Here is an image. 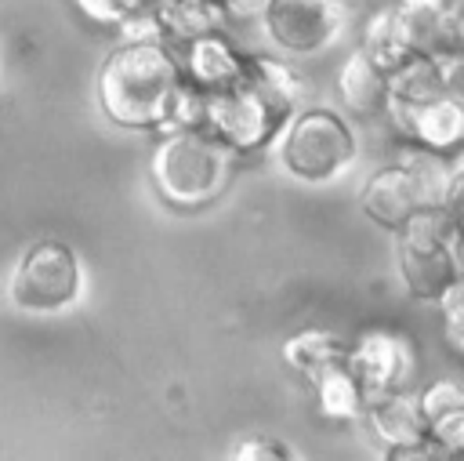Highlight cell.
Returning <instances> with one entry per match:
<instances>
[{
    "label": "cell",
    "instance_id": "6da1fadb",
    "mask_svg": "<svg viewBox=\"0 0 464 461\" xmlns=\"http://www.w3.org/2000/svg\"><path fill=\"white\" fill-rule=\"evenodd\" d=\"M304 94L308 83L294 65L272 54H246V76L232 91L203 98L199 127L236 152H257L276 142L283 123L304 105Z\"/></svg>",
    "mask_w": 464,
    "mask_h": 461
},
{
    "label": "cell",
    "instance_id": "7a4b0ae2",
    "mask_svg": "<svg viewBox=\"0 0 464 461\" xmlns=\"http://www.w3.org/2000/svg\"><path fill=\"white\" fill-rule=\"evenodd\" d=\"M181 69L160 40H120L98 69V105L127 131H167L181 91Z\"/></svg>",
    "mask_w": 464,
    "mask_h": 461
},
{
    "label": "cell",
    "instance_id": "3957f363",
    "mask_svg": "<svg viewBox=\"0 0 464 461\" xmlns=\"http://www.w3.org/2000/svg\"><path fill=\"white\" fill-rule=\"evenodd\" d=\"M236 156L239 152L207 127H174L160 131V142L149 156V178L156 196L174 211H199L228 189Z\"/></svg>",
    "mask_w": 464,
    "mask_h": 461
},
{
    "label": "cell",
    "instance_id": "277c9868",
    "mask_svg": "<svg viewBox=\"0 0 464 461\" xmlns=\"http://www.w3.org/2000/svg\"><path fill=\"white\" fill-rule=\"evenodd\" d=\"M276 152L290 178L308 185H326L337 181L355 163L359 138L341 113L323 105H308V109L301 105L276 134Z\"/></svg>",
    "mask_w": 464,
    "mask_h": 461
},
{
    "label": "cell",
    "instance_id": "5b68a950",
    "mask_svg": "<svg viewBox=\"0 0 464 461\" xmlns=\"http://www.w3.org/2000/svg\"><path fill=\"white\" fill-rule=\"evenodd\" d=\"M83 269L69 243L62 240H36L22 250L11 269L7 298L18 312L29 316H54L80 301Z\"/></svg>",
    "mask_w": 464,
    "mask_h": 461
},
{
    "label": "cell",
    "instance_id": "8992f818",
    "mask_svg": "<svg viewBox=\"0 0 464 461\" xmlns=\"http://www.w3.org/2000/svg\"><path fill=\"white\" fill-rule=\"evenodd\" d=\"M344 367L359 381L366 403L399 388H410L413 370H417V352L413 341L395 330V327H370L348 341Z\"/></svg>",
    "mask_w": 464,
    "mask_h": 461
},
{
    "label": "cell",
    "instance_id": "52a82bcc",
    "mask_svg": "<svg viewBox=\"0 0 464 461\" xmlns=\"http://www.w3.org/2000/svg\"><path fill=\"white\" fill-rule=\"evenodd\" d=\"M344 0H272L261 15L265 33L286 54H315L344 29Z\"/></svg>",
    "mask_w": 464,
    "mask_h": 461
},
{
    "label": "cell",
    "instance_id": "ba28073f",
    "mask_svg": "<svg viewBox=\"0 0 464 461\" xmlns=\"http://www.w3.org/2000/svg\"><path fill=\"white\" fill-rule=\"evenodd\" d=\"M373 439L381 443L388 461H424V457H439L435 446L428 443V425L420 417L417 396H410V388L377 396L366 403L362 410Z\"/></svg>",
    "mask_w": 464,
    "mask_h": 461
},
{
    "label": "cell",
    "instance_id": "9c48e42d",
    "mask_svg": "<svg viewBox=\"0 0 464 461\" xmlns=\"http://www.w3.org/2000/svg\"><path fill=\"white\" fill-rule=\"evenodd\" d=\"M174 58H178V69H181V80L199 91L203 98L210 94H225L232 91L243 76H246V54L221 33V29H210V33H199L192 40H181L170 47Z\"/></svg>",
    "mask_w": 464,
    "mask_h": 461
},
{
    "label": "cell",
    "instance_id": "30bf717a",
    "mask_svg": "<svg viewBox=\"0 0 464 461\" xmlns=\"http://www.w3.org/2000/svg\"><path fill=\"white\" fill-rule=\"evenodd\" d=\"M384 116L392 120V127L399 131V138L406 145H420L442 156L460 152L464 145V105L457 94H439L431 102H388Z\"/></svg>",
    "mask_w": 464,
    "mask_h": 461
},
{
    "label": "cell",
    "instance_id": "8fae6325",
    "mask_svg": "<svg viewBox=\"0 0 464 461\" xmlns=\"http://www.w3.org/2000/svg\"><path fill=\"white\" fill-rule=\"evenodd\" d=\"M424 203H428V200H424L420 185L413 181V174H410L399 160L388 163V167H377V171L366 178V185L359 189V207H362V214H366L373 225L388 229V232H399L402 221H406L417 207H424Z\"/></svg>",
    "mask_w": 464,
    "mask_h": 461
},
{
    "label": "cell",
    "instance_id": "7c38bea8",
    "mask_svg": "<svg viewBox=\"0 0 464 461\" xmlns=\"http://www.w3.org/2000/svg\"><path fill=\"white\" fill-rule=\"evenodd\" d=\"M395 261H399V276H402L406 290H410L417 301H439V294H442L446 287H453L457 280H464L460 243H446V247H413V243H399Z\"/></svg>",
    "mask_w": 464,
    "mask_h": 461
},
{
    "label": "cell",
    "instance_id": "4fadbf2b",
    "mask_svg": "<svg viewBox=\"0 0 464 461\" xmlns=\"http://www.w3.org/2000/svg\"><path fill=\"white\" fill-rule=\"evenodd\" d=\"M420 417L428 425V443L435 454L453 457L464 450V388L457 381H431L417 392Z\"/></svg>",
    "mask_w": 464,
    "mask_h": 461
},
{
    "label": "cell",
    "instance_id": "5bb4252c",
    "mask_svg": "<svg viewBox=\"0 0 464 461\" xmlns=\"http://www.w3.org/2000/svg\"><path fill=\"white\" fill-rule=\"evenodd\" d=\"M337 94H341V102H344V109H348L352 116L373 120V116H381L384 105H388V80H384V73L355 47V51L344 58V65L337 69Z\"/></svg>",
    "mask_w": 464,
    "mask_h": 461
},
{
    "label": "cell",
    "instance_id": "9a60e30c",
    "mask_svg": "<svg viewBox=\"0 0 464 461\" xmlns=\"http://www.w3.org/2000/svg\"><path fill=\"white\" fill-rule=\"evenodd\" d=\"M359 51H362L384 76L413 54V51H410V40H406V25H402V7H399V4L381 7V11H373V15L362 22Z\"/></svg>",
    "mask_w": 464,
    "mask_h": 461
},
{
    "label": "cell",
    "instance_id": "2e32d148",
    "mask_svg": "<svg viewBox=\"0 0 464 461\" xmlns=\"http://www.w3.org/2000/svg\"><path fill=\"white\" fill-rule=\"evenodd\" d=\"M384 80H388V102L417 105V102H431L439 94H453L450 80H446V69L435 54H410Z\"/></svg>",
    "mask_w": 464,
    "mask_h": 461
},
{
    "label": "cell",
    "instance_id": "e0dca14e",
    "mask_svg": "<svg viewBox=\"0 0 464 461\" xmlns=\"http://www.w3.org/2000/svg\"><path fill=\"white\" fill-rule=\"evenodd\" d=\"M283 363L301 374L304 381L312 374H319L323 367H334V363H344V352H348V338H341L337 330H326V327H308V330H297L283 341Z\"/></svg>",
    "mask_w": 464,
    "mask_h": 461
},
{
    "label": "cell",
    "instance_id": "ac0fdd59",
    "mask_svg": "<svg viewBox=\"0 0 464 461\" xmlns=\"http://www.w3.org/2000/svg\"><path fill=\"white\" fill-rule=\"evenodd\" d=\"M149 7H152L156 22L163 29L167 47L225 25L221 4H207V0H149Z\"/></svg>",
    "mask_w": 464,
    "mask_h": 461
},
{
    "label": "cell",
    "instance_id": "d6986e66",
    "mask_svg": "<svg viewBox=\"0 0 464 461\" xmlns=\"http://www.w3.org/2000/svg\"><path fill=\"white\" fill-rule=\"evenodd\" d=\"M308 385L315 392V407H319L323 417H330V421H355V417H362L366 396H362L359 381L352 378V370L344 363L323 367L319 374L308 378Z\"/></svg>",
    "mask_w": 464,
    "mask_h": 461
},
{
    "label": "cell",
    "instance_id": "ffe728a7",
    "mask_svg": "<svg viewBox=\"0 0 464 461\" xmlns=\"http://www.w3.org/2000/svg\"><path fill=\"white\" fill-rule=\"evenodd\" d=\"M439 316H442V338H446V348L460 359L464 356V280H457L453 287H446L435 301Z\"/></svg>",
    "mask_w": 464,
    "mask_h": 461
},
{
    "label": "cell",
    "instance_id": "44dd1931",
    "mask_svg": "<svg viewBox=\"0 0 464 461\" xmlns=\"http://www.w3.org/2000/svg\"><path fill=\"white\" fill-rule=\"evenodd\" d=\"M72 4H76V11H80L87 22L116 29L123 18H130L134 11H141L149 0H72Z\"/></svg>",
    "mask_w": 464,
    "mask_h": 461
},
{
    "label": "cell",
    "instance_id": "7402d4cb",
    "mask_svg": "<svg viewBox=\"0 0 464 461\" xmlns=\"http://www.w3.org/2000/svg\"><path fill=\"white\" fill-rule=\"evenodd\" d=\"M228 457H236V461H290L294 450L272 436H254V439H243L239 446H232Z\"/></svg>",
    "mask_w": 464,
    "mask_h": 461
},
{
    "label": "cell",
    "instance_id": "603a6c76",
    "mask_svg": "<svg viewBox=\"0 0 464 461\" xmlns=\"http://www.w3.org/2000/svg\"><path fill=\"white\" fill-rule=\"evenodd\" d=\"M272 0H225L221 11H225V22H254L265 15Z\"/></svg>",
    "mask_w": 464,
    "mask_h": 461
},
{
    "label": "cell",
    "instance_id": "cb8c5ba5",
    "mask_svg": "<svg viewBox=\"0 0 464 461\" xmlns=\"http://www.w3.org/2000/svg\"><path fill=\"white\" fill-rule=\"evenodd\" d=\"M399 7H442L446 0H395Z\"/></svg>",
    "mask_w": 464,
    "mask_h": 461
},
{
    "label": "cell",
    "instance_id": "d4e9b609",
    "mask_svg": "<svg viewBox=\"0 0 464 461\" xmlns=\"http://www.w3.org/2000/svg\"><path fill=\"white\" fill-rule=\"evenodd\" d=\"M207 4H225V0H207Z\"/></svg>",
    "mask_w": 464,
    "mask_h": 461
}]
</instances>
